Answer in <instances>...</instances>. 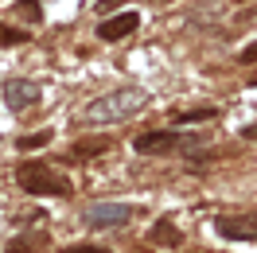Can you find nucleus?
Here are the masks:
<instances>
[{"label": "nucleus", "mask_w": 257, "mask_h": 253, "mask_svg": "<svg viewBox=\"0 0 257 253\" xmlns=\"http://www.w3.org/2000/svg\"><path fill=\"white\" fill-rule=\"evenodd\" d=\"M145 101H148V94L141 86H121V90H109V94H101L97 101H90L86 105V121L113 125V121H125L137 109H145Z\"/></svg>", "instance_id": "nucleus-1"}, {"label": "nucleus", "mask_w": 257, "mask_h": 253, "mask_svg": "<svg viewBox=\"0 0 257 253\" xmlns=\"http://www.w3.org/2000/svg\"><path fill=\"white\" fill-rule=\"evenodd\" d=\"M16 183L28 191V195H70V191H74L70 175L59 172V168L47 164V160H28V164H20Z\"/></svg>", "instance_id": "nucleus-2"}, {"label": "nucleus", "mask_w": 257, "mask_h": 253, "mask_svg": "<svg viewBox=\"0 0 257 253\" xmlns=\"http://www.w3.org/2000/svg\"><path fill=\"white\" fill-rule=\"evenodd\" d=\"M199 137H187V133H179V129H148V133H141L137 141H133V148L141 152V156H164V152H176V148H187V144H195Z\"/></svg>", "instance_id": "nucleus-3"}, {"label": "nucleus", "mask_w": 257, "mask_h": 253, "mask_svg": "<svg viewBox=\"0 0 257 253\" xmlns=\"http://www.w3.org/2000/svg\"><path fill=\"white\" fill-rule=\"evenodd\" d=\"M214 230L230 241H257V210H245V214H222L214 222Z\"/></svg>", "instance_id": "nucleus-4"}, {"label": "nucleus", "mask_w": 257, "mask_h": 253, "mask_svg": "<svg viewBox=\"0 0 257 253\" xmlns=\"http://www.w3.org/2000/svg\"><path fill=\"white\" fill-rule=\"evenodd\" d=\"M4 105L12 113H24V109H32V105H39V86L28 82V78L4 82Z\"/></svg>", "instance_id": "nucleus-5"}, {"label": "nucleus", "mask_w": 257, "mask_h": 253, "mask_svg": "<svg viewBox=\"0 0 257 253\" xmlns=\"http://www.w3.org/2000/svg\"><path fill=\"white\" fill-rule=\"evenodd\" d=\"M133 218V206L125 203H94V206H86V226H121V222Z\"/></svg>", "instance_id": "nucleus-6"}, {"label": "nucleus", "mask_w": 257, "mask_h": 253, "mask_svg": "<svg viewBox=\"0 0 257 253\" xmlns=\"http://www.w3.org/2000/svg\"><path fill=\"white\" fill-rule=\"evenodd\" d=\"M141 28V16L137 12H121V16H109L97 24V39H105V43H117V39H125Z\"/></svg>", "instance_id": "nucleus-7"}, {"label": "nucleus", "mask_w": 257, "mask_h": 253, "mask_svg": "<svg viewBox=\"0 0 257 253\" xmlns=\"http://www.w3.org/2000/svg\"><path fill=\"white\" fill-rule=\"evenodd\" d=\"M148 241H152V245H179L183 234H179V226H172V222L164 218V222H156V226L148 230Z\"/></svg>", "instance_id": "nucleus-8"}, {"label": "nucleus", "mask_w": 257, "mask_h": 253, "mask_svg": "<svg viewBox=\"0 0 257 253\" xmlns=\"http://www.w3.org/2000/svg\"><path fill=\"white\" fill-rule=\"evenodd\" d=\"M105 148H109V141H105V137H86V141H78L74 144V148H70V156H97V152H105Z\"/></svg>", "instance_id": "nucleus-9"}, {"label": "nucleus", "mask_w": 257, "mask_h": 253, "mask_svg": "<svg viewBox=\"0 0 257 253\" xmlns=\"http://www.w3.org/2000/svg\"><path fill=\"white\" fill-rule=\"evenodd\" d=\"M51 137H55V133H51V129H43V133H35V137H20L16 148H20V152H32V148H43V144H51Z\"/></svg>", "instance_id": "nucleus-10"}, {"label": "nucleus", "mask_w": 257, "mask_h": 253, "mask_svg": "<svg viewBox=\"0 0 257 253\" xmlns=\"http://www.w3.org/2000/svg\"><path fill=\"white\" fill-rule=\"evenodd\" d=\"M214 113L218 109H183V113H176V125H195V121H210V117H214Z\"/></svg>", "instance_id": "nucleus-11"}, {"label": "nucleus", "mask_w": 257, "mask_h": 253, "mask_svg": "<svg viewBox=\"0 0 257 253\" xmlns=\"http://www.w3.org/2000/svg\"><path fill=\"white\" fill-rule=\"evenodd\" d=\"M39 245H43V237L28 234V237H20V241H12V245H8V253H35Z\"/></svg>", "instance_id": "nucleus-12"}, {"label": "nucleus", "mask_w": 257, "mask_h": 253, "mask_svg": "<svg viewBox=\"0 0 257 253\" xmlns=\"http://www.w3.org/2000/svg\"><path fill=\"white\" fill-rule=\"evenodd\" d=\"M0 43H4V47H20V43H28V35H24V32H12V28H4V24H0Z\"/></svg>", "instance_id": "nucleus-13"}, {"label": "nucleus", "mask_w": 257, "mask_h": 253, "mask_svg": "<svg viewBox=\"0 0 257 253\" xmlns=\"http://www.w3.org/2000/svg\"><path fill=\"white\" fill-rule=\"evenodd\" d=\"M16 8H20V12H24L28 20H39V16H43V8H39V0H20Z\"/></svg>", "instance_id": "nucleus-14"}, {"label": "nucleus", "mask_w": 257, "mask_h": 253, "mask_svg": "<svg viewBox=\"0 0 257 253\" xmlns=\"http://www.w3.org/2000/svg\"><path fill=\"white\" fill-rule=\"evenodd\" d=\"M63 253H109L105 245H70V249H63Z\"/></svg>", "instance_id": "nucleus-15"}, {"label": "nucleus", "mask_w": 257, "mask_h": 253, "mask_svg": "<svg viewBox=\"0 0 257 253\" xmlns=\"http://www.w3.org/2000/svg\"><path fill=\"white\" fill-rule=\"evenodd\" d=\"M241 63H257V43H249V47L241 51Z\"/></svg>", "instance_id": "nucleus-16"}, {"label": "nucleus", "mask_w": 257, "mask_h": 253, "mask_svg": "<svg viewBox=\"0 0 257 253\" xmlns=\"http://www.w3.org/2000/svg\"><path fill=\"white\" fill-rule=\"evenodd\" d=\"M117 4H121V0H97V12H101V16H105V12H113V8H117Z\"/></svg>", "instance_id": "nucleus-17"}, {"label": "nucleus", "mask_w": 257, "mask_h": 253, "mask_svg": "<svg viewBox=\"0 0 257 253\" xmlns=\"http://www.w3.org/2000/svg\"><path fill=\"white\" fill-rule=\"evenodd\" d=\"M249 86H257V70H253V74H249Z\"/></svg>", "instance_id": "nucleus-18"}, {"label": "nucleus", "mask_w": 257, "mask_h": 253, "mask_svg": "<svg viewBox=\"0 0 257 253\" xmlns=\"http://www.w3.org/2000/svg\"><path fill=\"white\" fill-rule=\"evenodd\" d=\"M152 4H156V0H152ZM160 4H168V0H160Z\"/></svg>", "instance_id": "nucleus-19"}]
</instances>
